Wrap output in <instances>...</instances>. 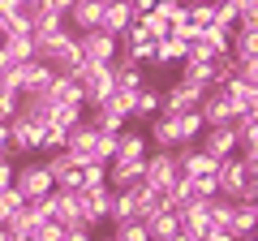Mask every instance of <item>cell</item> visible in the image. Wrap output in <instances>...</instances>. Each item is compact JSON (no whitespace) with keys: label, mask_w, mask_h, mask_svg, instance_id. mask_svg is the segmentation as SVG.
Instances as JSON below:
<instances>
[{"label":"cell","mask_w":258,"mask_h":241,"mask_svg":"<svg viewBox=\"0 0 258 241\" xmlns=\"http://www.w3.org/2000/svg\"><path fill=\"white\" fill-rule=\"evenodd\" d=\"M0 203L9 207V215H13V211H22V207H26V198H22L18 186H9V190H0Z\"/></svg>","instance_id":"4dcf8cb0"},{"label":"cell","mask_w":258,"mask_h":241,"mask_svg":"<svg viewBox=\"0 0 258 241\" xmlns=\"http://www.w3.org/2000/svg\"><path fill=\"white\" fill-rule=\"evenodd\" d=\"M151 5H155V0H129V9H134V13H147Z\"/></svg>","instance_id":"d590c367"},{"label":"cell","mask_w":258,"mask_h":241,"mask_svg":"<svg viewBox=\"0 0 258 241\" xmlns=\"http://www.w3.org/2000/svg\"><path fill=\"white\" fill-rule=\"evenodd\" d=\"M215 56H228V35L224 30H203V35L189 39V56L185 61H215Z\"/></svg>","instance_id":"30bf717a"},{"label":"cell","mask_w":258,"mask_h":241,"mask_svg":"<svg viewBox=\"0 0 258 241\" xmlns=\"http://www.w3.org/2000/svg\"><path fill=\"white\" fill-rule=\"evenodd\" d=\"M43 168L52 172V186L56 190H82V164H78L69 151H47Z\"/></svg>","instance_id":"8992f818"},{"label":"cell","mask_w":258,"mask_h":241,"mask_svg":"<svg viewBox=\"0 0 258 241\" xmlns=\"http://www.w3.org/2000/svg\"><path fill=\"white\" fill-rule=\"evenodd\" d=\"M168 116H172V130H176V142H198V134L207 130L203 125V116H198V108H189V112H168Z\"/></svg>","instance_id":"d6986e66"},{"label":"cell","mask_w":258,"mask_h":241,"mask_svg":"<svg viewBox=\"0 0 258 241\" xmlns=\"http://www.w3.org/2000/svg\"><path fill=\"white\" fill-rule=\"evenodd\" d=\"M95 241H112V237H95Z\"/></svg>","instance_id":"60d3db41"},{"label":"cell","mask_w":258,"mask_h":241,"mask_svg":"<svg viewBox=\"0 0 258 241\" xmlns=\"http://www.w3.org/2000/svg\"><path fill=\"white\" fill-rule=\"evenodd\" d=\"M13 186L22 190V198L26 203H35V198H43V194H52V172L43 168V159H26V164H18L13 168Z\"/></svg>","instance_id":"6da1fadb"},{"label":"cell","mask_w":258,"mask_h":241,"mask_svg":"<svg viewBox=\"0 0 258 241\" xmlns=\"http://www.w3.org/2000/svg\"><path fill=\"white\" fill-rule=\"evenodd\" d=\"M224 91H228L237 116H241V112H258V86H249V82H241V78H237V82H228Z\"/></svg>","instance_id":"44dd1931"},{"label":"cell","mask_w":258,"mask_h":241,"mask_svg":"<svg viewBox=\"0 0 258 241\" xmlns=\"http://www.w3.org/2000/svg\"><path fill=\"white\" fill-rule=\"evenodd\" d=\"M60 241H95V228H86V224H78V228H64Z\"/></svg>","instance_id":"d6a6232c"},{"label":"cell","mask_w":258,"mask_h":241,"mask_svg":"<svg viewBox=\"0 0 258 241\" xmlns=\"http://www.w3.org/2000/svg\"><path fill=\"white\" fill-rule=\"evenodd\" d=\"M181 78L185 82H198V86H215V65L211 61H181Z\"/></svg>","instance_id":"cb8c5ba5"},{"label":"cell","mask_w":258,"mask_h":241,"mask_svg":"<svg viewBox=\"0 0 258 241\" xmlns=\"http://www.w3.org/2000/svg\"><path fill=\"white\" fill-rule=\"evenodd\" d=\"M185 5H189V0H185Z\"/></svg>","instance_id":"7bdbcfd3"},{"label":"cell","mask_w":258,"mask_h":241,"mask_svg":"<svg viewBox=\"0 0 258 241\" xmlns=\"http://www.w3.org/2000/svg\"><path fill=\"white\" fill-rule=\"evenodd\" d=\"M258 228V203H237L232 207V220H228V237L241 241V237H254Z\"/></svg>","instance_id":"2e32d148"},{"label":"cell","mask_w":258,"mask_h":241,"mask_svg":"<svg viewBox=\"0 0 258 241\" xmlns=\"http://www.w3.org/2000/svg\"><path fill=\"white\" fill-rule=\"evenodd\" d=\"M0 52L9 56L13 65H26V61H35V39H30V35H5Z\"/></svg>","instance_id":"7402d4cb"},{"label":"cell","mask_w":258,"mask_h":241,"mask_svg":"<svg viewBox=\"0 0 258 241\" xmlns=\"http://www.w3.org/2000/svg\"><path fill=\"white\" fill-rule=\"evenodd\" d=\"M185 56H189V43L176 39V35H164V39H155V56H151V65H155V69H172V65H181Z\"/></svg>","instance_id":"7c38bea8"},{"label":"cell","mask_w":258,"mask_h":241,"mask_svg":"<svg viewBox=\"0 0 258 241\" xmlns=\"http://www.w3.org/2000/svg\"><path fill=\"white\" fill-rule=\"evenodd\" d=\"M47 5H56V9L64 13V9H69V5H74V0H47Z\"/></svg>","instance_id":"74e56055"},{"label":"cell","mask_w":258,"mask_h":241,"mask_svg":"<svg viewBox=\"0 0 258 241\" xmlns=\"http://www.w3.org/2000/svg\"><path fill=\"white\" fill-rule=\"evenodd\" d=\"M134 22H138V26H142V30H147V35H151V39H164V35H168V22H164V18H159V13H155V9H147V13H138V18H134Z\"/></svg>","instance_id":"4316f807"},{"label":"cell","mask_w":258,"mask_h":241,"mask_svg":"<svg viewBox=\"0 0 258 241\" xmlns=\"http://www.w3.org/2000/svg\"><path fill=\"white\" fill-rule=\"evenodd\" d=\"M78 52H82V61H91V65H112L120 56L116 39L108 35V30H82L78 35Z\"/></svg>","instance_id":"277c9868"},{"label":"cell","mask_w":258,"mask_h":241,"mask_svg":"<svg viewBox=\"0 0 258 241\" xmlns=\"http://www.w3.org/2000/svg\"><path fill=\"white\" fill-rule=\"evenodd\" d=\"M228 56L237 61V65L258 61V30H232L228 35Z\"/></svg>","instance_id":"e0dca14e"},{"label":"cell","mask_w":258,"mask_h":241,"mask_svg":"<svg viewBox=\"0 0 258 241\" xmlns=\"http://www.w3.org/2000/svg\"><path fill=\"white\" fill-rule=\"evenodd\" d=\"M181 5H185V0H155L151 9H155V13H159V18H164V22H172L176 13H181Z\"/></svg>","instance_id":"1f68e13d"},{"label":"cell","mask_w":258,"mask_h":241,"mask_svg":"<svg viewBox=\"0 0 258 241\" xmlns=\"http://www.w3.org/2000/svg\"><path fill=\"white\" fill-rule=\"evenodd\" d=\"M0 43H5V35H0Z\"/></svg>","instance_id":"b9f144b4"},{"label":"cell","mask_w":258,"mask_h":241,"mask_svg":"<svg viewBox=\"0 0 258 241\" xmlns=\"http://www.w3.org/2000/svg\"><path fill=\"white\" fill-rule=\"evenodd\" d=\"M39 151H64V130H56V125H47L43 130V142H39Z\"/></svg>","instance_id":"f546056e"},{"label":"cell","mask_w":258,"mask_h":241,"mask_svg":"<svg viewBox=\"0 0 258 241\" xmlns=\"http://www.w3.org/2000/svg\"><path fill=\"white\" fill-rule=\"evenodd\" d=\"M82 116H86V108H82V103H52V116H47V120H52L56 130H64V134H69L74 125H82Z\"/></svg>","instance_id":"603a6c76"},{"label":"cell","mask_w":258,"mask_h":241,"mask_svg":"<svg viewBox=\"0 0 258 241\" xmlns=\"http://www.w3.org/2000/svg\"><path fill=\"white\" fill-rule=\"evenodd\" d=\"M203 95H207V86L176 78V82H168L164 91H159V112H189V108L203 103Z\"/></svg>","instance_id":"7a4b0ae2"},{"label":"cell","mask_w":258,"mask_h":241,"mask_svg":"<svg viewBox=\"0 0 258 241\" xmlns=\"http://www.w3.org/2000/svg\"><path fill=\"white\" fill-rule=\"evenodd\" d=\"M151 142L142 130H120L116 134V159H147Z\"/></svg>","instance_id":"ac0fdd59"},{"label":"cell","mask_w":258,"mask_h":241,"mask_svg":"<svg viewBox=\"0 0 258 241\" xmlns=\"http://www.w3.org/2000/svg\"><path fill=\"white\" fill-rule=\"evenodd\" d=\"M172 241H189V237H185V232H176V237H172Z\"/></svg>","instance_id":"ab89813d"},{"label":"cell","mask_w":258,"mask_h":241,"mask_svg":"<svg viewBox=\"0 0 258 241\" xmlns=\"http://www.w3.org/2000/svg\"><path fill=\"white\" fill-rule=\"evenodd\" d=\"M116 159V134H95V142H91V164H112Z\"/></svg>","instance_id":"d4e9b609"},{"label":"cell","mask_w":258,"mask_h":241,"mask_svg":"<svg viewBox=\"0 0 258 241\" xmlns=\"http://www.w3.org/2000/svg\"><path fill=\"white\" fill-rule=\"evenodd\" d=\"M5 125H9V155H39V142H43L47 125H35L26 116H13Z\"/></svg>","instance_id":"5b68a950"},{"label":"cell","mask_w":258,"mask_h":241,"mask_svg":"<svg viewBox=\"0 0 258 241\" xmlns=\"http://www.w3.org/2000/svg\"><path fill=\"white\" fill-rule=\"evenodd\" d=\"M108 237L112 241H147V228H142V220H120V224H112Z\"/></svg>","instance_id":"484cf974"},{"label":"cell","mask_w":258,"mask_h":241,"mask_svg":"<svg viewBox=\"0 0 258 241\" xmlns=\"http://www.w3.org/2000/svg\"><path fill=\"white\" fill-rule=\"evenodd\" d=\"M0 241H13V237H9V228H0Z\"/></svg>","instance_id":"f35d334b"},{"label":"cell","mask_w":258,"mask_h":241,"mask_svg":"<svg viewBox=\"0 0 258 241\" xmlns=\"http://www.w3.org/2000/svg\"><path fill=\"white\" fill-rule=\"evenodd\" d=\"M108 186V164H82V190Z\"/></svg>","instance_id":"83f0119b"},{"label":"cell","mask_w":258,"mask_h":241,"mask_svg":"<svg viewBox=\"0 0 258 241\" xmlns=\"http://www.w3.org/2000/svg\"><path fill=\"white\" fill-rule=\"evenodd\" d=\"M142 228H147V241H172L181 232V211H151Z\"/></svg>","instance_id":"8fae6325"},{"label":"cell","mask_w":258,"mask_h":241,"mask_svg":"<svg viewBox=\"0 0 258 241\" xmlns=\"http://www.w3.org/2000/svg\"><path fill=\"white\" fill-rule=\"evenodd\" d=\"M13 168H18V164H13L9 155H0V190H9V186H13Z\"/></svg>","instance_id":"836d02e7"},{"label":"cell","mask_w":258,"mask_h":241,"mask_svg":"<svg viewBox=\"0 0 258 241\" xmlns=\"http://www.w3.org/2000/svg\"><path fill=\"white\" fill-rule=\"evenodd\" d=\"M64 22H69L74 35H82V30H99V22H103V0H74V5L64 9Z\"/></svg>","instance_id":"9c48e42d"},{"label":"cell","mask_w":258,"mask_h":241,"mask_svg":"<svg viewBox=\"0 0 258 241\" xmlns=\"http://www.w3.org/2000/svg\"><path fill=\"white\" fill-rule=\"evenodd\" d=\"M142 181V159H112L108 164V186L112 190H134Z\"/></svg>","instance_id":"9a60e30c"},{"label":"cell","mask_w":258,"mask_h":241,"mask_svg":"<svg viewBox=\"0 0 258 241\" xmlns=\"http://www.w3.org/2000/svg\"><path fill=\"white\" fill-rule=\"evenodd\" d=\"M18 103H22V95L0 82V120H13V116H18Z\"/></svg>","instance_id":"f1b7e54d"},{"label":"cell","mask_w":258,"mask_h":241,"mask_svg":"<svg viewBox=\"0 0 258 241\" xmlns=\"http://www.w3.org/2000/svg\"><path fill=\"white\" fill-rule=\"evenodd\" d=\"M142 134H147V142H151L155 151H176V147H181V142H176V130H172V116H168V112L151 116Z\"/></svg>","instance_id":"4fadbf2b"},{"label":"cell","mask_w":258,"mask_h":241,"mask_svg":"<svg viewBox=\"0 0 258 241\" xmlns=\"http://www.w3.org/2000/svg\"><path fill=\"white\" fill-rule=\"evenodd\" d=\"M9 5H18V9H35L39 0H9Z\"/></svg>","instance_id":"8d00e7d4"},{"label":"cell","mask_w":258,"mask_h":241,"mask_svg":"<svg viewBox=\"0 0 258 241\" xmlns=\"http://www.w3.org/2000/svg\"><path fill=\"white\" fill-rule=\"evenodd\" d=\"M5 151H9V125L0 120V155H5ZM9 159H13V155H9Z\"/></svg>","instance_id":"e575fe53"},{"label":"cell","mask_w":258,"mask_h":241,"mask_svg":"<svg viewBox=\"0 0 258 241\" xmlns=\"http://www.w3.org/2000/svg\"><path fill=\"white\" fill-rule=\"evenodd\" d=\"M134 18H138V13L129 9V0H103V22H99V30H108V35L116 39L125 26H134Z\"/></svg>","instance_id":"5bb4252c"},{"label":"cell","mask_w":258,"mask_h":241,"mask_svg":"<svg viewBox=\"0 0 258 241\" xmlns=\"http://www.w3.org/2000/svg\"><path fill=\"white\" fill-rule=\"evenodd\" d=\"M181 176V168H176V155L172 151H147V159H142V181L155 190H172V181Z\"/></svg>","instance_id":"3957f363"},{"label":"cell","mask_w":258,"mask_h":241,"mask_svg":"<svg viewBox=\"0 0 258 241\" xmlns=\"http://www.w3.org/2000/svg\"><path fill=\"white\" fill-rule=\"evenodd\" d=\"M151 116H159V86H142L138 95H134V112H129V120H142L147 125Z\"/></svg>","instance_id":"ffe728a7"},{"label":"cell","mask_w":258,"mask_h":241,"mask_svg":"<svg viewBox=\"0 0 258 241\" xmlns=\"http://www.w3.org/2000/svg\"><path fill=\"white\" fill-rule=\"evenodd\" d=\"M198 116H203V125H232L237 120V108H232L224 86H207L203 103H198Z\"/></svg>","instance_id":"ba28073f"},{"label":"cell","mask_w":258,"mask_h":241,"mask_svg":"<svg viewBox=\"0 0 258 241\" xmlns=\"http://www.w3.org/2000/svg\"><path fill=\"white\" fill-rule=\"evenodd\" d=\"M198 151L211 155L215 164H220V159H232L237 155V134H232V125H207V130L198 134Z\"/></svg>","instance_id":"52a82bcc"}]
</instances>
